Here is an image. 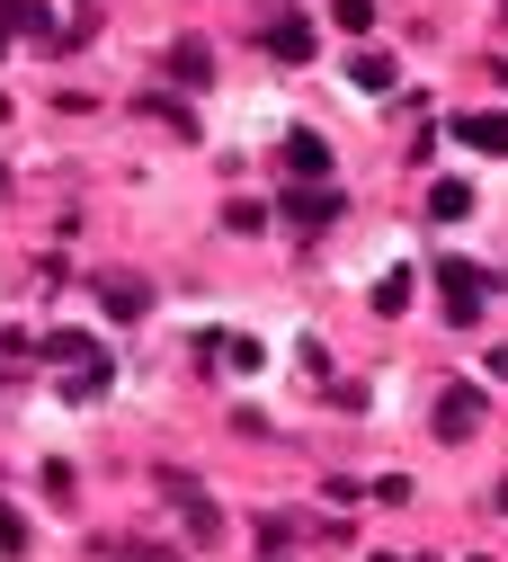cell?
Wrapping results in <instances>:
<instances>
[{"mask_svg":"<svg viewBox=\"0 0 508 562\" xmlns=\"http://www.w3.org/2000/svg\"><path fill=\"white\" fill-rule=\"evenodd\" d=\"M45 358L63 367V393H71V402L108 393V348H99V339H81V330H54V339H45Z\"/></svg>","mask_w":508,"mask_h":562,"instance_id":"cell-1","label":"cell"},{"mask_svg":"<svg viewBox=\"0 0 508 562\" xmlns=\"http://www.w3.org/2000/svg\"><path fill=\"white\" fill-rule=\"evenodd\" d=\"M482 419H490V402H482L473 384H447V393H438V438H455V447H464Z\"/></svg>","mask_w":508,"mask_h":562,"instance_id":"cell-2","label":"cell"},{"mask_svg":"<svg viewBox=\"0 0 508 562\" xmlns=\"http://www.w3.org/2000/svg\"><path fill=\"white\" fill-rule=\"evenodd\" d=\"M438 286H447V313H455V322H482V304H490V277H482V268L455 259V268H438Z\"/></svg>","mask_w":508,"mask_h":562,"instance_id":"cell-3","label":"cell"},{"mask_svg":"<svg viewBox=\"0 0 508 562\" xmlns=\"http://www.w3.org/2000/svg\"><path fill=\"white\" fill-rule=\"evenodd\" d=\"M313 45H321V27H313L304 10H285V19H268V54H276V63H313Z\"/></svg>","mask_w":508,"mask_h":562,"instance_id":"cell-4","label":"cell"},{"mask_svg":"<svg viewBox=\"0 0 508 562\" xmlns=\"http://www.w3.org/2000/svg\"><path fill=\"white\" fill-rule=\"evenodd\" d=\"M455 144H464V153H482V161H508V116H490V108L455 116Z\"/></svg>","mask_w":508,"mask_h":562,"instance_id":"cell-5","label":"cell"},{"mask_svg":"<svg viewBox=\"0 0 508 562\" xmlns=\"http://www.w3.org/2000/svg\"><path fill=\"white\" fill-rule=\"evenodd\" d=\"M339 215V196L321 188V179H304V188H285V224H304V233H321Z\"/></svg>","mask_w":508,"mask_h":562,"instance_id":"cell-6","label":"cell"},{"mask_svg":"<svg viewBox=\"0 0 508 562\" xmlns=\"http://www.w3.org/2000/svg\"><path fill=\"white\" fill-rule=\"evenodd\" d=\"M348 81L366 90V99H384V90L402 81V63H393V54H375V45H357V54H348Z\"/></svg>","mask_w":508,"mask_h":562,"instance_id":"cell-7","label":"cell"},{"mask_svg":"<svg viewBox=\"0 0 508 562\" xmlns=\"http://www.w3.org/2000/svg\"><path fill=\"white\" fill-rule=\"evenodd\" d=\"M10 36H54V10L45 0H0V45Z\"/></svg>","mask_w":508,"mask_h":562,"instance_id":"cell-8","label":"cell"},{"mask_svg":"<svg viewBox=\"0 0 508 562\" xmlns=\"http://www.w3.org/2000/svg\"><path fill=\"white\" fill-rule=\"evenodd\" d=\"M170 81H188V90H205V81H214V54H205V36H179V45H170Z\"/></svg>","mask_w":508,"mask_h":562,"instance_id":"cell-9","label":"cell"},{"mask_svg":"<svg viewBox=\"0 0 508 562\" xmlns=\"http://www.w3.org/2000/svg\"><path fill=\"white\" fill-rule=\"evenodd\" d=\"M285 170L295 179H330V144L321 134H285Z\"/></svg>","mask_w":508,"mask_h":562,"instance_id":"cell-10","label":"cell"},{"mask_svg":"<svg viewBox=\"0 0 508 562\" xmlns=\"http://www.w3.org/2000/svg\"><path fill=\"white\" fill-rule=\"evenodd\" d=\"M99 304H108L116 322H143V313H153V295H143L134 277H108V286H99Z\"/></svg>","mask_w":508,"mask_h":562,"instance_id":"cell-11","label":"cell"},{"mask_svg":"<svg viewBox=\"0 0 508 562\" xmlns=\"http://www.w3.org/2000/svg\"><path fill=\"white\" fill-rule=\"evenodd\" d=\"M428 215H438V224L473 215V188H464V179H438V188H428Z\"/></svg>","mask_w":508,"mask_h":562,"instance_id":"cell-12","label":"cell"},{"mask_svg":"<svg viewBox=\"0 0 508 562\" xmlns=\"http://www.w3.org/2000/svg\"><path fill=\"white\" fill-rule=\"evenodd\" d=\"M330 27L366 45V27H375V0H330Z\"/></svg>","mask_w":508,"mask_h":562,"instance_id":"cell-13","label":"cell"},{"mask_svg":"<svg viewBox=\"0 0 508 562\" xmlns=\"http://www.w3.org/2000/svg\"><path fill=\"white\" fill-rule=\"evenodd\" d=\"M143 116H161V125H179V134H196V125H188V108H179V99H161V90H143Z\"/></svg>","mask_w":508,"mask_h":562,"instance_id":"cell-14","label":"cell"},{"mask_svg":"<svg viewBox=\"0 0 508 562\" xmlns=\"http://www.w3.org/2000/svg\"><path fill=\"white\" fill-rule=\"evenodd\" d=\"M0 553H27V518H19L10 501H0Z\"/></svg>","mask_w":508,"mask_h":562,"instance_id":"cell-15","label":"cell"}]
</instances>
